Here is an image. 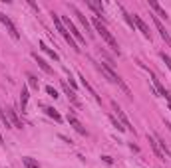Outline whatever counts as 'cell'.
<instances>
[{
    "instance_id": "obj_2",
    "label": "cell",
    "mask_w": 171,
    "mask_h": 168,
    "mask_svg": "<svg viewBox=\"0 0 171 168\" xmlns=\"http://www.w3.org/2000/svg\"><path fill=\"white\" fill-rule=\"evenodd\" d=\"M94 28H95V32H98V34H100V36L105 40V44H108V46L111 48V50H114V52L117 53V56H120V48H117L115 38H114V36H111L110 32H108V28H105V26L101 24V20H100V18H95V20H94Z\"/></svg>"
},
{
    "instance_id": "obj_14",
    "label": "cell",
    "mask_w": 171,
    "mask_h": 168,
    "mask_svg": "<svg viewBox=\"0 0 171 168\" xmlns=\"http://www.w3.org/2000/svg\"><path fill=\"white\" fill-rule=\"evenodd\" d=\"M6 115H8L10 123H12L16 129H22V123H20V119H18V115H16V111H14V109H6Z\"/></svg>"
},
{
    "instance_id": "obj_28",
    "label": "cell",
    "mask_w": 171,
    "mask_h": 168,
    "mask_svg": "<svg viewBox=\"0 0 171 168\" xmlns=\"http://www.w3.org/2000/svg\"><path fill=\"white\" fill-rule=\"evenodd\" d=\"M46 93L50 95V97H54V99H56V97H58V91H56L54 87H52V85H48V87H46Z\"/></svg>"
},
{
    "instance_id": "obj_19",
    "label": "cell",
    "mask_w": 171,
    "mask_h": 168,
    "mask_svg": "<svg viewBox=\"0 0 171 168\" xmlns=\"http://www.w3.org/2000/svg\"><path fill=\"white\" fill-rule=\"evenodd\" d=\"M149 6H151V8L157 12V16H161V18H165V20H167V12H165V10H163L161 6H159L155 0H149Z\"/></svg>"
},
{
    "instance_id": "obj_20",
    "label": "cell",
    "mask_w": 171,
    "mask_h": 168,
    "mask_svg": "<svg viewBox=\"0 0 171 168\" xmlns=\"http://www.w3.org/2000/svg\"><path fill=\"white\" fill-rule=\"evenodd\" d=\"M44 111H46V115H48V117H52V119H54V121H58V123L62 121L60 113H58V111L54 109V107H44Z\"/></svg>"
},
{
    "instance_id": "obj_1",
    "label": "cell",
    "mask_w": 171,
    "mask_h": 168,
    "mask_svg": "<svg viewBox=\"0 0 171 168\" xmlns=\"http://www.w3.org/2000/svg\"><path fill=\"white\" fill-rule=\"evenodd\" d=\"M100 69L104 71V75H105V77H108L110 81H114V83H115V85H117V87H120L121 91H124V93H125L127 97H131V89L127 87V83H125V81L121 79L120 75H117V73H115V71H114V69H111L110 66H108V63H100Z\"/></svg>"
},
{
    "instance_id": "obj_23",
    "label": "cell",
    "mask_w": 171,
    "mask_h": 168,
    "mask_svg": "<svg viewBox=\"0 0 171 168\" xmlns=\"http://www.w3.org/2000/svg\"><path fill=\"white\" fill-rule=\"evenodd\" d=\"M155 140H157L159 148H161V152L165 154V158H167V156L171 154V150H169V146H167V143H165V140H161V138H155Z\"/></svg>"
},
{
    "instance_id": "obj_25",
    "label": "cell",
    "mask_w": 171,
    "mask_h": 168,
    "mask_svg": "<svg viewBox=\"0 0 171 168\" xmlns=\"http://www.w3.org/2000/svg\"><path fill=\"white\" fill-rule=\"evenodd\" d=\"M0 119H2V123H4V125H6V129H10V127H12V125H10V119H8V115H6V113H4V109H2V107H0Z\"/></svg>"
},
{
    "instance_id": "obj_6",
    "label": "cell",
    "mask_w": 171,
    "mask_h": 168,
    "mask_svg": "<svg viewBox=\"0 0 171 168\" xmlns=\"http://www.w3.org/2000/svg\"><path fill=\"white\" fill-rule=\"evenodd\" d=\"M0 22H2L4 26H6L8 34L12 36L14 40H18V38H20V34H18V28H16V26H14V22H12V20H10V18H8V16L4 14V12H0Z\"/></svg>"
},
{
    "instance_id": "obj_13",
    "label": "cell",
    "mask_w": 171,
    "mask_h": 168,
    "mask_svg": "<svg viewBox=\"0 0 171 168\" xmlns=\"http://www.w3.org/2000/svg\"><path fill=\"white\" fill-rule=\"evenodd\" d=\"M78 77H80V79H82V85H84V89H88V93H90V95H94V99H95V101H98V103H101V97H100V95H98V93H95V91H94V87H92V85H90V83H88V81H86V77H84V75H82V73H80V75H78Z\"/></svg>"
},
{
    "instance_id": "obj_22",
    "label": "cell",
    "mask_w": 171,
    "mask_h": 168,
    "mask_svg": "<svg viewBox=\"0 0 171 168\" xmlns=\"http://www.w3.org/2000/svg\"><path fill=\"white\" fill-rule=\"evenodd\" d=\"M22 164H24L26 168H40V164H38L34 158H30V156H24V158H22Z\"/></svg>"
},
{
    "instance_id": "obj_8",
    "label": "cell",
    "mask_w": 171,
    "mask_h": 168,
    "mask_svg": "<svg viewBox=\"0 0 171 168\" xmlns=\"http://www.w3.org/2000/svg\"><path fill=\"white\" fill-rule=\"evenodd\" d=\"M62 89H64V93H66V95H68V99H70V103H72V105H74V107H82V101H80V99H78V95H76V91H74V89H70V87H68V83H66V81H62Z\"/></svg>"
},
{
    "instance_id": "obj_18",
    "label": "cell",
    "mask_w": 171,
    "mask_h": 168,
    "mask_svg": "<svg viewBox=\"0 0 171 168\" xmlns=\"http://www.w3.org/2000/svg\"><path fill=\"white\" fill-rule=\"evenodd\" d=\"M40 50L44 52V53H48V56H50L52 59H54V61H58V59H60V56H58V53H56L54 50H52V48H48V46L44 44V42H40Z\"/></svg>"
},
{
    "instance_id": "obj_21",
    "label": "cell",
    "mask_w": 171,
    "mask_h": 168,
    "mask_svg": "<svg viewBox=\"0 0 171 168\" xmlns=\"http://www.w3.org/2000/svg\"><path fill=\"white\" fill-rule=\"evenodd\" d=\"M28 87H22V93H20V103H22V111H26V105H28Z\"/></svg>"
},
{
    "instance_id": "obj_16",
    "label": "cell",
    "mask_w": 171,
    "mask_h": 168,
    "mask_svg": "<svg viewBox=\"0 0 171 168\" xmlns=\"http://www.w3.org/2000/svg\"><path fill=\"white\" fill-rule=\"evenodd\" d=\"M149 146L153 148V152H155V156L159 160H165V154L161 152V148H159V144H157V140L155 138H149Z\"/></svg>"
},
{
    "instance_id": "obj_26",
    "label": "cell",
    "mask_w": 171,
    "mask_h": 168,
    "mask_svg": "<svg viewBox=\"0 0 171 168\" xmlns=\"http://www.w3.org/2000/svg\"><path fill=\"white\" fill-rule=\"evenodd\" d=\"M28 83H30L32 89H38V87H40V85H38V79H36L34 75H28Z\"/></svg>"
},
{
    "instance_id": "obj_7",
    "label": "cell",
    "mask_w": 171,
    "mask_h": 168,
    "mask_svg": "<svg viewBox=\"0 0 171 168\" xmlns=\"http://www.w3.org/2000/svg\"><path fill=\"white\" fill-rule=\"evenodd\" d=\"M151 18H153V24H155V28H157V32H159V36H161L163 40H165V44L171 48V36H169V32L165 30V26L161 24V20H159L157 16H151Z\"/></svg>"
},
{
    "instance_id": "obj_29",
    "label": "cell",
    "mask_w": 171,
    "mask_h": 168,
    "mask_svg": "<svg viewBox=\"0 0 171 168\" xmlns=\"http://www.w3.org/2000/svg\"><path fill=\"white\" fill-rule=\"evenodd\" d=\"M4 143V138H2V133H0V144H2Z\"/></svg>"
},
{
    "instance_id": "obj_11",
    "label": "cell",
    "mask_w": 171,
    "mask_h": 168,
    "mask_svg": "<svg viewBox=\"0 0 171 168\" xmlns=\"http://www.w3.org/2000/svg\"><path fill=\"white\" fill-rule=\"evenodd\" d=\"M151 79H153V85H155V89H157V95H159V97H165V99L169 101V105H171V95L167 93V89L161 85V81H159L155 75H151Z\"/></svg>"
},
{
    "instance_id": "obj_15",
    "label": "cell",
    "mask_w": 171,
    "mask_h": 168,
    "mask_svg": "<svg viewBox=\"0 0 171 168\" xmlns=\"http://www.w3.org/2000/svg\"><path fill=\"white\" fill-rule=\"evenodd\" d=\"M34 59H36V63L40 66V69H42L44 73H48V75H50V73H54V69H52L50 66H48V63H46V61H44L42 57H38V53H34Z\"/></svg>"
},
{
    "instance_id": "obj_17",
    "label": "cell",
    "mask_w": 171,
    "mask_h": 168,
    "mask_svg": "<svg viewBox=\"0 0 171 168\" xmlns=\"http://www.w3.org/2000/svg\"><path fill=\"white\" fill-rule=\"evenodd\" d=\"M88 6L92 8L98 16H101V18H104V6H101L100 2H95V0H88Z\"/></svg>"
},
{
    "instance_id": "obj_4",
    "label": "cell",
    "mask_w": 171,
    "mask_h": 168,
    "mask_svg": "<svg viewBox=\"0 0 171 168\" xmlns=\"http://www.w3.org/2000/svg\"><path fill=\"white\" fill-rule=\"evenodd\" d=\"M60 20H62V24L66 26V30L70 32V36L74 38V40H76V44H78V46H84V44H86V38L82 36V32L76 28V24H74L72 20L68 18V16H64V18H60Z\"/></svg>"
},
{
    "instance_id": "obj_5",
    "label": "cell",
    "mask_w": 171,
    "mask_h": 168,
    "mask_svg": "<svg viewBox=\"0 0 171 168\" xmlns=\"http://www.w3.org/2000/svg\"><path fill=\"white\" fill-rule=\"evenodd\" d=\"M111 105H114V111H115V115H117V121H120V123H121V125H124V127H125V131H131L133 134H135V129H133V125L129 123V119H127V115H125L124 111H121V107L117 105L115 101L111 103Z\"/></svg>"
},
{
    "instance_id": "obj_10",
    "label": "cell",
    "mask_w": 171,
    "mask_h": 168,
    "mask_svg": "<svg viewBox=\"0 0 171 168\" xmlns=\"http://www.w3.org/2000/svg\"><path fill=\"white\" fill-rule=\"evenodd\" d=\"M68 123H70V125H72L74 129H76L80 134H88V133H86V129H84V125L80 123V119L74 115V113H68Z\"/></svg>"
},
{
    "instance_id": "obj_9",
    "label": "cell",
    "mask_w": 171,
    "mask_h": 168,
    "mask_svg": "<svg viewBox=\"0 0 171 168\" xmlns=\"http://www.w3.org/2000/svg\"><path fill=\"white\" fill-rule=\"evenodd\" d=\"M70 8H72V12H74V14L78 16V20H80V22H82V26H84V28H86V32H88V34H90V38H92V36H94V32L90 30V22H88V18H86V16H84L82 12H80V10H78L76 6H74V4H72Z\"/></svg>"
},
{
    "instance_id": "obj_27",
    "label": "cell",
    "mask_w": 171,
    "mask_h": 168,
    "mask_svg": "<svg viewBox=\"0 0 171 168\" xmlns=\"http://www.w3.org/2000/svg\"><path fill=\"white\" fill-rule=\"evenodd\" d=\"M161 59L165 61V66H167V67H169V71H171V57H169L165 52H161Z\"/></svg>"
},
{
    "instance_id": "obj_12",
    "label": "cell",
    "mask_w": 171,
    "mask_h": 168,
    "mask_svg": "<svg viewBox=\"0 0 171 168\" xmlns=\"http://www.w3.org/2000/svg\"><path fill=\"white\" fill-rule=\"evenodd\" d=\"M133 22H135V26H137V28H139V30L143 32V36L151 40V32H149V26H147V24H145V22H143V20H141V16L133 14Z\"/></svg>"
},
{
    "instance_id": "obj_24",
    "label": "cell",
    "mask_w": 171,
    "mask_h": 168,
    "mask_svg": "<svg viewBox=\"0 0 171 168\" xmlns=\"http://www.w3.org/2000/svg\"><path fill=\"white\" fill-rule=\"evenodd\" d=\"M110 121L114 123V127H115V129H117V131H120V133H124V131H125V127H124V125H121L120 121H117V119H115L114 115H110Z\"/></svg>"
},
{
    "instance_id": "obj_3",
    "label": "cell",
    "mask_w": 171,
    "mask_h": 168,
    "mask_svg": "<svg viewBox=\"0 0 171 168\" xmlns=\"http://www.w3.org/2000/svg\"><path fill=\"white\" fill-rule=\"evenodd\" d=\"M52 20H54V26H56V30H58V32H60V34L64 36V40H66L68 44H70V48H74V52H80V48H78V44H76V40H74V38L70 36V32L66 30V26L62 24L60 16H58V14H52Z\"/></svg>"
}]
</instances>
